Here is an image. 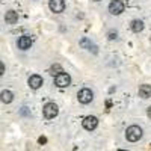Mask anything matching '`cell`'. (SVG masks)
Returning <instances> with one entry per match:
<instances>
[{
    "label": "cell",
    "instance_id": "obj_1",
    "mask_svg": "<svg viewBox=\"0 0 151 151\" xmlns=\"http://www.w3.org/2000/svg\"><path fill=\"white\" fill-rule=\"evenodd\" d=\"M125 137L130 142H136L142 137V129L139 125H130V127L125 130Z\"/></svg>",
    "mask_w": 151,
    "mask_h": 151
},
{
    "label": "cell",
    "instance_id": "obj_2",
    "mask_svg": "<svg viewBox=\"0 0 151 151\" xmlns=\"http://www.w3.org/2000/svg\"><path fill=\"white\" fill-rule=\"evenodd\" d=\"M77 98H79V101H80L82 104H88V103H91V101H92L94 94H92L91 89H88V88H83V89L79 91Z\"/></svg>",
    "mask_w": 151,
    "mask_h": 151
},
{
    "label": "cell",
    "instance_id": "obj_3",
    "mask_svg": "<svg viewBox=\"0 0 151 151\" xmlns=\"http://www.w3.org/2000/svg\"><path fill=\"white\" fill-rule=\"evenodd\" d=\"M58 112H59V109H58V106H56L55 103H47V104H44V107H42V113H44V116H45L47 119L55 118V116L58 115Z\"/></svg>",
    "mask_w": 151,
    "mask_h": 151
},
{
    "label": "cell",
    "instance_id": "obj_4",
    "mask_svg": "<svg viewBox=\"0 0 151 151\" xmlns=\"http://www.w3.org/2000/svg\"><path fill=\"white\" fill-rule=\"evenodd\" d=\"M124 3L121 2V0H112L110 5H109V12L112 15H119L124 12Z\"/></svg>",
    "mask_w": 151,
    "mask_h": 151
},
{
    "label": "cell",
    "instance_id": "obj_5",
    "mask_svg": "<svg viewBox=\"0 0 151 151\" xmlns=\"http://www.w3.org/2000/svg\"><path fill=\"white\" fill-rule=\"evenodd\" d=\"M70 83H71V77L67 73H62V74H59V76L55 77V85L58 88H67Z\"/></svg>",
    "mask_w": 151,
    "mask_h": 151
},
{
    "label": "cell",
    "instance_id": "obj_6",
    "mask_svg": "<svg viewBox=\"0 0 151 151\" xmlns=\"http://www.w3.org/2000/svg\"><path fill=\"white\" fill-rule=\"evenodd\" d=\"M48 6L52 9V12L60 14V12H64V9H65V0H50Z\"/></svg>",
    "mask_w": 151,
    "mask_h": 151
},
{
    "label": "cell",
    "instance_id": "obj_7",
    "mask_svg": "<svg viewBox=\"0 0 151 151\" xmlns=\"http://www.w3.org/2000/svg\"><path fill=\"white\" fill-rule=\"evenodd\" d=\"M29 86L32 88V89H40V88L42 86V77L41 76H38V74H32L29 80H27Z\"/></svg>",
    "mask_w": 151,
    "mask_h": 151
},
{
    "label": "cell",
    "instance_id": "obj_8",
    "mask_svg": "<svg viewBox=\"0 0 151 151\" xmlns=\"http://www.w3.org/2000/svg\"><path fill=\"white\" fill-rule=\"evenodd\" d=\"M97 125H98V119H97L95 116H86V118L83 119V127H85L86 130H94Z\"/></svg>",
    "mask_w": 151,
    "mask_h": 151
},
{
    "label": "cell",
    "instance_id": "obj_9",
    "mask_svg": "<svg viewBox=\"0 0 151 151\" xmlns=\"http://www.w3.org/2000/svg\"><path fill=\"white\" fill-rule=\"evenodd\" d=\"M30 45H32V38L29 35H23L18 40V48H21V50H27V48H30Z\"/></svg>",
    "mask_w": 151,
    "mask_h": 151
},
{
    "label": "cell",
    "instance_id": "obj_10",
    "mask_svg": "<svg viewBox=\"0 0 151 151\" xmlns=\"http://www.w3.org/2000/svg\"><path fill=\"white\" fill-rule=\"evenodd\" d=\"M80 47H83V48H86V50H92L94 53H97V45H95L94 42H91L86 36L80 40Z\"/></svg>",
    "mask_w": 151,
    "mask_h": 151
},
{
    "label": "cell",
    "instance_id": "obj_11",
    "mask_svg": "<svg viewBox=\"0 0 151 151\" xmlns=\"http://www.w3.org/2000/svg\"><path fill=\"white\" fill-rule=\"evenodd\" d=\"M139 97H142V98L151 97V85H141L139 86Z\"/></svg>",
    "mask_w": 151,
    "mask_h": 151
},
{
    "label": "cell",
    "instance_id": "obj_12",
    "mask_svg": "<svg viewBox=\"0 0 151 151\" xmlns=\"http://www.w3.org/2000/svg\"><path fill=\"white\" fill-rule=\"evenodd\" d=\"M5 20H6V23H9V24H15V23L18 21V14H17L15 11H8L6 15H5Z\"/></svg>",
    "mask_w": 151,
    "mask_h": 151
},
{
    "label": "cell",
    "instance_id": "obj_13",
    "mask_svg": "<svg viewBox=\"0 0 151 151\" xmlns=\"http://www.w3.org/2000/svg\"><path fill=\"white\" fill-rule=\"evenodd\" d=\"M132 30H133L134 33L142 32V30H144V23H142L141 20H133V21H132Z\"/></svg>",
    "mask_w": 151,
    "mask_h": 151
},
{
    "label": "cell",
    "instance_id": "obj_14",
    "mask_svg": "<svg viewBox=\"0 0 151 151\" xmlns=\"http://www.w3.org/2000/svg\"><path fill=\"white\" fill-rule=\"evenodd\" d=\"M12 100H14V94H12L11 91H2V101L5 104H9Z\"/></svg>",
    "mask_w": 151,
    "mask_h": 151
},
{
    "label": "cell",
    "instance_id": "obj_15",
    "mask_svg": "<svg viewBox=\"0 0 151 151\" xmlns=\"http://www.w3.org/2000/svg\"><path fill=\"white\" fill-rule=\"evenodd\" d=\"M64 73V70H62V67L59 65V64H55V65H52V68H50V74L52 76H59V74H62Z\"/></svg>",
    "mask_w": 151,
    "mask_h": 151
},
{
    "label": "cell",
    "instance_id": "obj_16",
    "mask_svg": "<svg viewBox=\"0 0 151 151\" xmlns=\"http://www.w3.org/2000/svg\"><path fill=\"white\" fill-rule=\"evenodd\" d=\"M45 142H47V137H45V136H41L40 139H38V144H41V145L45 144Z\"/></svg>",
    "mask_w": 151,
    "mask_h": 151
},
{
    "label": "cell",
    "instance_id": "obj_17",
    "mask_svg": "<svg viewBox=\"0 0 151 151\" xmlns=\"http://www.w3.org/2000/svg\"><path fill=\"white\" fill-rule=\"evenodd\" d=\"M109 40H116V32H109Z\"/></svg>",
    "mask_w": 151,
    "mask_h": 151
},
{
    "label": "cell",
    "instance_id": "obj_18",
    "mask_svg": "<svg viewBox=\"0 0 151 151\" xmlns=\"http://www.w3.org/2000/svg\"><path fill=\"white\" fill-rule=\"evenodd\" d=\"M5 73V65H3V62L0 64V74H3Z\"/></svg>",
    "mask_w": 151,
    "mask_h": 151
},
{
    "label": "cell",
    "instance_id": "obj_19",
    "mask_svg": "<svg viewBox=\"0 0 151 151\" xmlns=\"http://www.w3.org/2000/svg\"><path fill=\"white\" fill-rule=\"evenodd\" d=\"M147 115H148V118L151 119V106L148 107V110H147Z\"/></svg>",
    "mask_w": 151,
    "mask_h": 151
},
{
    "label": "cell",
    "instance_id": "obj_20",
    "mask_svg": "<svg viewBox=\"0 0 151 151\" xmlns=\"http://www.w3.org/2000/svg\"><path fill=\"white\" fill-rule=\"evenodd\" d=\"M119 151H125V150H119Z\"/></svg>",
    "mask_w": 151,
    "mask_h": 151
},
{
    "label": "cell",
    "instance_id": "obj_21",
    "mask_svg": "<svg viewBox=\"0 0 151 151\" xmlns=\"http://www.w3.org/2000/svg\"><path fill=\"white\" fill-rule=\"evenodd\" d=\"M95 2H100V0H95Z\"/></svg>",
    "mask_w": 151,
    "mask_h": 151
}]
</instances>
